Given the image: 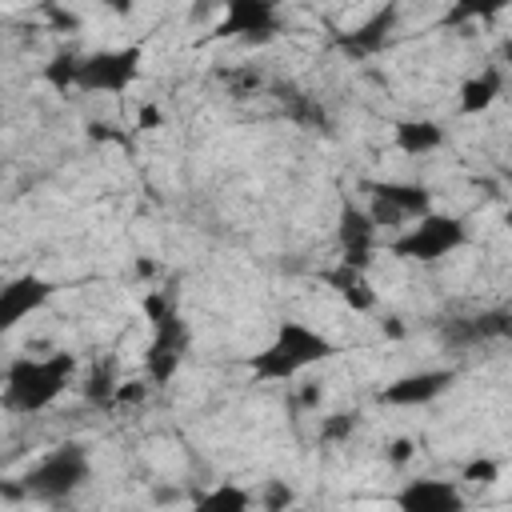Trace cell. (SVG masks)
Segmentation results:
<instances>
[{"instance_id":"6da1fadb","label":"cell","mask_w":512,"mask_h":512,"mask_svg":"<svg viewBox=\"0 0 512 512\" xmlns=\"http://www.w3.org/2000/svg\"><path fill=\"white\" fill-rule=\"evenodd\" d=\"M76 376V356L72 352H44V356H16L4 372V408L8 412H44L52 408L64 388Z\"/></svg>"},{"instance_id":"7a4b0ae2","label":"cell","mask_w":512,"mask_h":512,"mask_svg":"<svg viewBox=\"0 0 512 512\" xmlns=\"http://www.w3.org/2000/svg\"><path fill=\"white\" fill-rule=\"evenodd\" d=\"M332 356H336V344L320 328H312L304 320H284L276 328V336L264 344V352L252 356V372L260 380H296L300 372H308L312 364H324Z\"/></svg>"},{"instance_id":"3957f363","label":"cell","mask_w":512,"mask_h":512,"mask_svg":"<svg viewBox=\"0 0 512 512\" xmlns=\"http://www.w3.org/2000/svg\"><path fill=\"white\" fill-rule=\"evenodd\" d=\"M468 244V228L460 216H448V212H424L416 216L412 224L400 228V236L392 240V252L404 256V260H416V264H436L452 252H460Z\"/></svg>"},{"instance_id":"277c9868","label":"cell","mask_w":512,"mask_h":512,"mask_svg":"<svg viewBox=\"0 0 512 512\" xmlns=\"http://www.w3.org/2000/svg\"><path fill=\"white\" fill-rule=\"evenodd\" d=\"M144 64V48L128 44V48H100L92 56H80V76L76 88L80 92H100V96H120L136 84Z\"/></svg>"},{"instance_id":"5b68a950","label":"cell","mask_w":512,"mask_h":512,"mask_svg":"<svg viewBox=\"0 0 512 512\" xmlns=\"http://www.w3.org/2000/svg\"><path fill=\"white\" fill-rule=\"evenodd\" d=\"M88 472H92L88 452H84L80 444H60V448H52L48 456H40V460L28 468L24 488L36 492V496H44V500H56V496L76 492V488L88 480Z\"/></svg>"},{"instance_id":"8992f818","label":"cell","mask_w":512,"mask_h":512,"mask_svg":"<svg viewBox=\"0 0 512 512\" xmlns=\"http://www.w3.org/2000/svg\"><path fill=\"white\" fill-rule=\"evenodd\" d=\"M276 32H280L276 0H220L216 36L244 40V44H268Z\"/></svg>"},{"instance_id":"52a82bcc","label":"cell","mask_w":512,"mask_h":512,"mask_svg":"<svg viewBox=\"0 0 512 512\" xmlns=\"http://www.w3.org/2000/svg\"><path fill=\"white\" fill-rule=\"evenodd\" d=\"M368 212L380 228H404L416 216L432 212V192L424 184H412V180H380L372 188Z\"/></svg>"},{"instance_id":"ba28073f","label":"cell","mask_w":512,"mask_h":512,"mask_svg":"<svg viewBox=\"0 0 512 512\" xmlns=\"http://www.w3.org/2000/svg\"><path fill=\"white\" fill-rule=\"evenodd\" d=\"M336 236H340V252H344L340 260H344V264H356V268H368V264H372L380 224L372 220L368 208H360V204H344V208H340Z\"/></svg>"},{"instance_id":"9c48e42d","label":"cell","mask_w":512,"mask_h":512,"mask_svg":"<svg viewBox=\"0 0 512 512\" xmlns=\"http://www.w3.org/2000/svg\"><path fill=\"white\" fill-rule=\"evenodd\" d=\"M48 296H52V284H48L44 276L24 272V276L8 280V284L0 288V328L24 324L32 312H40V308L48 304Z\"/></svg>"},{"instance_id":"30bf717a","label":"cell","mask_w":512,"mask_h":512,"mask_svg":"<svg viewBox=\"0 0 512 512\" xmlns=\"http://www.w3.org/2000/svg\"><path fill=\"white\" fill-rule=\"evenodd\" d=\"M396 504L404 512H456L464 508L460 480H408L396 492Z\"/></svg>"},{"instance_id":"8fae6325","label":"cell","mask_w":512,"mask_h":512,"mask_svg":"<svg viewBox=\"0 0 512 512\" xmlns=\"http://www.w3.org/2000/svg\"><path fill=\"white\" fill-rule=\"evenodd\" d=\"M448 384H452V372L428 368V372H412V376L392 380V384L380 392V400H384V404H400V408H416V404L436 400V396H440Z\"/></svg>"},{"instance_id":"7c38bea8","label":"cell","mask_w":512,"mask_h":512,"mask_svg":"<svg viewBox=\"0 0 512 512\" xmlns=\"http://www.w3.org/2000/svg\"><path fill=\"white\" fill-rule=\"evenodd\" d=\"M500 96H504V68L488 64V68L472 72V76L456 88V112H460V116H480V112H488Z\"/></svg>"},{"instance_id":"4fadbf2b","label":"cell","mask_w":512,"mask_h":512,"mask_svg":"<svg viewBox=\"0 0 512 512\" xmlns=\"http://www.w3.org/2000/svg\"><path fill=\"white\" fill-rule=\"evenodd\" d=\"M444 140H448V132H444L436 120H424V116L400 120V124L392 128V144H396L404 156H432L436 148H444Z\"/></svg>"},{"instance_id":"5bb4252c","label":"cell","mask_w":512,"mask_h":512,"mask_svg":"<svg viewBox=\"0 0 512 512\" xmlns=\"http://www.w3.org/2000/svg\"><path fill=\"white\" fill-rule=\"evenodd\" d=\"M328 284L336 288V296L352 308V312H372L376 308V292L368 284V268H356V264H344L328 272Z\"/></svg>"},{"instance_id":"9a60e30c","label":"cell","mask_w":512,"mask_h":512,"mask_svg":"<svg viewBox=\"0 0 512 512\" xmlns=\"http://www.w3.org/2000/svg\"><path fill=\"white\" fill-rule=\"evenodd\" d=\"M252 504H256V496L248 488H236V484H216V488L196 496V508H208V512H244Z\"/></svg>"},{"instance_id":"2e32d148","label":"cell","mask_w":512,"mask_h":512,"mask_svg":"<svg viewBox=\"0 0 512 512\" xmlns=\"http://www.w3.org/2000/svg\"><path fill=\"white\" fill-rule=\"evenodd\" d=\"M512 0H452L448 20L452 24H472V20H496L500 12H508Z\"/></svg>"},{"instance_id":"e0dca14e","label":"cell","mask_w":512,"mask_h":512,"mask_svg":"<svg viewBox=\"0 0 512 512\" xmlns=\"http://www.w3.org/2000/svg\"><path fill=\"white\" fill-rule=\"evenodd\" d=\"M388 28H392V12H380L376 20H368L360 32H352V40H348V48H360V52H372V48H380L384 40H388Z\"/></svg>"},{"instance_id":"ac0fdd59","label":"cell","mask_w":512,"mask_h":512,"mask_svg":"<svg viewBox=\"0 0 512 512\" xmlns=\"http://www.w3.org/2000/svg\"><path fill=\"white\" fill-rule=\"evenodd\" d=\"M500 480V464L496 460H488V456H476V460H468L464 468H460V484H496Z\"/></svg>"},{"instance_id":"d6986e66","label":"cell","mask_w":512,"mask_h":512,"mask_svg":"<svg viewBox=\"0 0 512 512\" xmlns=\"http://www.w3.org/2000/svg\"><path fill=\"white\" fill-rule=\"evenodd\" d=\"M352 428H356V416H352V412H332V416L320 420V440L340 444V440L352 436Z\"/></svg>"},{"instance_id":"ffe728a7","label":"cell","mask_w":512,"mask_h":512,"mask_svg":"<svg viewBox=\"0 0 512 512\" xmlns=\"http://www.w3.org/2000/svg\"><path fill=\"white\" fill-rule=\"evenodd\" d=\"M148 396V380H116V388H112V408H124V404H140Z\"/></svg>"},{"instance_id":"44dd1931","label":"cell","mask_w":512,"mask_h":512,"mask_svg":"<svg viewBox=\"0 0 512 512\" xmlns=\"http://www.w3.org/2000/svg\"><path fill=\"white\" fill-rule=\"evenodd\" d=\"M384 460H388L392 468H408V464L416 460V440H412V436H396V440H388Z\"/></svg>"},{"instance_id":"7402d4cb","label":"cell","mask_w":512,"mask_h":512,"mask_svg":"<svg viewBox=\"0 0 512 512\" xmlns=\"http://www.w3.org/2000/svg\"><path fill=\"white\" fill-rule=\"evenodd\" d=\"M296 404H300L304 412H316V408L324 404V384H320V380H304V384L296 388Z\"/></svg>"},{"instance_id":"603a6c76","label":"cell","mask_w":512,"mask_h":512,"mask_svg":"<svg viewBox=\"0 0 512 512\" xmlns=\"http://www.w3.org/2000/svg\"><path fill=\"white\" fill-rule=\"evenodd\" d=\"M164 124V112H160V104L152 100V104H144L140 108V116H136V128H144V132H152V128H160Z\"/></svg>"},{"instance_id":"cb8c5ba5","label":"cell","mask_w":512,"mask_h":512,"mask_svg":"<svg viewBox=\"0 0 512 512\" xmlns=\"http://www.w3.org/2000/svg\"><path fill=\"white\" fill-rule=\"evenodd\" d=\"M112 16H132V8H136V0H100Z\"/></svg>"},{"instance_id":"d4e9b609","label":"cell","mask_w":512,"mask_h":512,"mask_svg":"<svg viewBox=\"0 0 512 512\" xmlns=\"http://www.w3.org/2000/svg\"><path fill=\"white\" fill-rule=\"evenodd\" d=\"M504 224H508V228H512V204H508V212H504Z\"/></svg>"}]
</instances>
